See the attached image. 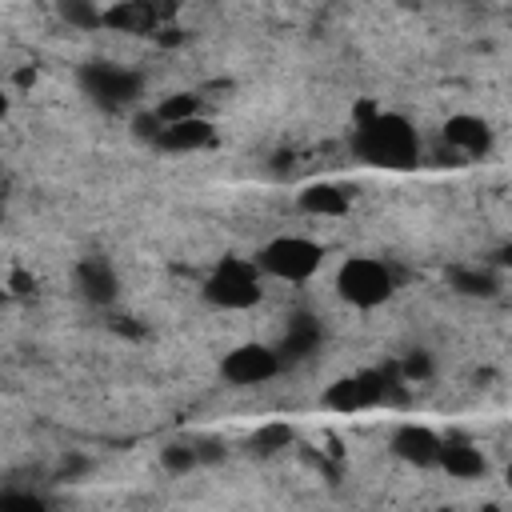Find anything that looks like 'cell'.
Here are the masks:
<instances>
[{"label": "cell", "instance_id": "obj_7", "mask_svg": "<svg viewBox=\"0 0 512 512\" xmlns=\"http://www.w3.org/2000/svg\"><path fill=\"white\" fill-rule=\"evenodd\" d=\"M276 368H280L276 352H268L260 344H244V348H236V352L224 356V376L232 384H260V380L276 376Z\"/></svg>", "mask_w": 512, "mask_h": 512}, {"label": "cell", "instance_id": "obj_22", "mask_svg": "<svg viewBox=\"0 0 512 512\" xmlns=\"http://www.w3.org/2000/svg\"><path fill=\"white\" fill-rule=\"evenodd\" d=\"M28 284H32V280H28L24 272H12V288H16V292H28Z\"/></svg>", "mask_w": 512, "mask_h": 512}, {"label": "cell", "instance_id": "obj_3", "mask_svg": "<svg viewBox=\"0 0 512 512\" xmlns=\"http://www.w3.org/2000/svg\"><path fill=\"white\" fill-rule=\"evenodd\" d=\"M340 296L360 304V308H372L380 300H388L392 292V276L380 260H368V256H352L344 268H340Z\"/></svg>", "mask_w": 512, "mask_h": 512}, {"label": "cell", "instance_id": "obj_20", "mask_svg": "<svg viewBox=\"0 0 512 512\" xmlns=\"http://www.w3.org/2000/svg\"><path fill=\"white\" fill-rule=\"evenodd\" d=\"M192 464H200V452L196 448H184V444L164 448V468L168 472H192Z\"/></svg>", "mask_w": 512, "mask_h": 512}, {"label": "cell", "instance_id": "obj_8", "mask_svg": "<svg viewBox=\"0 0 512 512\" xmlns=\"http://www.w3.org/2000/svg\"><path fill=\"white\" fill-rule=\"evenodd\" d=\"M216 140L212 124L200 120V116H188V120H176V124H164L156 144L168 148V152H196V148H208Z\"/></svg>", "mask_w": 512, "mask_h": 512}, {"label": "cell", "instance_id": "obj_16", "mask_svg": "<svg viewBox=\"0 0 512 512\" xmlns=\"http://www.w3.org/2000/svg\"><path fill=\"white\" fill-rule=\"evenodd\" d=\"M56 12H60L72 28H100V24H104V12L96 8V0H60Z\"/></svg>", "mask_w": 512, "mask_h": 512}, {"label": "cell", "instance_id": "obj_6", "mask_svg": "<svg viewBox=\"0 0 512 512\" xmlns=\"http://www.w3.org/2000/svg\"><path fill=\"white\" fill-rule=\"evenodd\" d=\"M336 412H360L372 404H384V372H360L348 380H336L324 396Z\"/></svg>", "mask_w": 512, "mask_h": 512}, {"label": "cell", "instance_id": "obj_9", "mask_svg": "<svg viewBox=\"0 0 512 512\" xmlns=\"http://www.w3.org/2000/svg\"><path fill=\"white\" fill-rule=\"evenodd\" d=\"M156 20H160V4H152V0H120L116 8H108L104 12V24L108 28H116V32H152L156 28Z\"/></svg>", "mask_w": 512, "mask_h": 512}, {"label": "cell", "instance_id": "obj_13", "mask_svg": "<svg viewBox=\"0 0 512 512\" xmlns=\"http://www.w3.org/2000/svg\"><path fill=\"white\" fill-rule=\"evenodd\" d=\"M440 468L456 480H472V476L484 472V456L464 440H444L440 444Z\"/></svg>", "mask_w": 512, "mask_h": 512}, {"label": "cell", "instance_id": "obj_12", "mask_svg": "<svg viewBox=\"0 0 512 512\" xmlns=\"http://www.w3.org/2000/svg\"><path fill=\"white\" fill-rule=\"evenodd\" d=\"M76 284H80L84 300H92V304H112L116 300V276L104 260H84L80 272H76Z\"/></svg>", "mask_w": 512, "mask_h": 512}, {"label": "cell", "instance_id": "obj_15", "mask_svg": "<svg viewBox=\"0 0 512 512\" xmlns=\"http://www.w3.org/2000/svg\"><path fill=\"white\" fill-rule=\"evenodd\" d=\"M300 208L312 216H344L348 212V196L336 184H308L300 192Z\"/></svg>", "mask_w": 512, "mask_h": 512}, {"label": "cell", "instance_id": "obj_18", "mask_svg": "<svg viewBox=\"0 0 512 512\" xmlns=\"http://www.w3.org/2000/svg\"><path fill=\"white\" fill-rule=\"evenodd\" d=\"M452 288L464 292V296H492L496 292V280L488 272H468V268H456L452 272Z\"/></svg>", "mask_w": 512, "mask_h": 512}, {"label": "cell", "instance_id": "obj_10", "mask_svg": "<svg viewBox=\"0 0 512 512\" xmlns=\"http://www.w3.org/2000/svg\"><path fill=\"white\" fill-rule=\"evenodd\" d=\"M392 448H396L404 460L420 464V468H428V464H440V440H436L428 428H420V424H404V428L396 432Z\"/></svg>", "mask_w": 512, "mask_h": 512}, {"label": "cell", "instance_id": "obj_11", "mask_svg": "<svg viewBox=\"0 0 512 512\" xmlns=\"http://www.w3.org/2000/svg\"><path fill=\"white\" fill-rule=\"evenodd\" d=\"M444 140H448V144H456L460 152L480 156V152L492 144V132H488V124H484V120H476V116H452V120L444 124Z\"/></svg>", "mask_w": 512, "mask_h": 512}, {"label": "cell", "instance_id": "obj_17", "mask_svg": "<svg viewBox=\"0 0 512 512\" xmlns=\"http://www.w3.org/2000/svg\"><path fill=\"white\" fill-rule=\"evenodd\" d=\"M196 108H200V100H196L192 92H176V96H168V100L156 108V116H160V124H176V120L196 116Z\"/></svg>", "mask_w": 512, "mask_h": 512}, {"label": "cell", "instance_id": "obj_2", "mask_svg": "<svg viewBox=\"0 0 512 512\" xmlns=\"http://www.w3.org/2000/svg\"><path fill=\"white\" fill-rule=\"evenodd\" d=\"M204 296L220 308H252L260 300V268L248 260H224L204 284Z\"/></svg>", "mask_w": 512, "mask_h": 512}, {"label": "cell", "instance_id": "obj_4", "mask_svg": "<svg viewBox=\"0 0 512 512\" xmlns=\"http://www.w3.org/2000/svg\"><path fill=\"white\" fill-rule=\"evenodd\" d=\"M260 268L280 280H308L320 268V248L300 236H280L260 252Z\"/></svg>", "mask_w": 512, "mask_h": 512}, {"label": "cell", "instance_id": "obj_19", "mask_svg": "<svg viewBox=\"0 0 512 512\" xmlns=\"http://www.w3.org/2000/svg\"><path fill=\"white\" fill-rule=\"evenodd\" d=\"M292 444V428L288 424H268L256 432V448L260 452H276V448H288Z\"/></svg>", "mask_w": 512, "mask_h": 512}, {"label": "cell", "instance_id": "obj_5", "mask_svg": "<svg viewBox=\"0 0 512 512\" xmlns=\"http://www.w3.org/2000/svg\"><path fill=\"white\" fill-rule=\"evenodd\" d=\"M80 84H84V88H88V96H92L96 104H104V108H124L128 100H136V96H140V76H136V72H128V68L104 64V60L88 64V68L80 72Z\"/></svg>", "mask_w": 512, "mask_h": 512}, {"label": "cell", "instance_id": "obj_14", "mask_svg": "<svg viewBox=\"0 0 512 512\" xmlns=\"http://www.w3.org/2000/svg\"><path fill=\"white\" fill-rule=\"evenodd\" d=\"M320 344V324L312 320V316H292L288 320V332H284V340H280V352L288 356V360H304L312 348Z\"/></svg>", "mask_w": 512, "mask_h": 512}, {"label": "cell", "instance_id": "obj_23", "mask_svg": "<svg viewBox=\"0 0 512 512\" xmlns=\"http://www.w3.org/2000/svg\"><path fill=\"white\" fill-rule=\"evenodd\" d=\"M500 264H508V268H512V244H508V248L500 252Z\"/></svg>", "mask_w": 512, "mask_h": 512}, {"label": "cell", "instance_id": "obj_21", "mask_svg": "<svg viewBox=\"0 0 512 512\" xmlns=\"http://www.w3.org/2000/svg\"><path fill=\"white\" fill-rule=\"evenodd\" d=\"M428 372H432V360L424 356V352H412L408 360H404V368H400V376L412 384V380H428Z\"/></svg>", "mask_w": 512, "mask_h": 512}, {"label": "cell", "instance_id": "obj_1", "mask_svg": "<svg viewBox=\"0 0 512 512\" xmlns=\"http://www.w3.org/2000/svg\"><path fill=\"white\" fill-rule=\"evenodd\" d=\"M356 152L368 164L404 168V164L416 160V132L408 128V120L388 116V112H372L364 104L360 108V124H356Z\"/></svg>", "mask_w": 512, "mask_h": 512}]
</instances>
